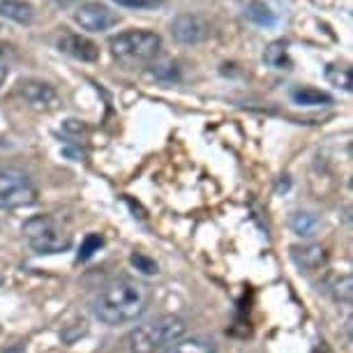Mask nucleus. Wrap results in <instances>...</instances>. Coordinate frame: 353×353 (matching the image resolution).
Segmentation results:
<instances>
[{"mask_svg":"<svg viewBox=\"0 0 353 353\" xmlns=\"http://www.w3.org/2000/svg\"><path fill=\"white\" fill-rule=\"evenodd\" d=\"M152 293L143 282L137 279H113L97 291L92 301V314L104 325H125L137 321L148 310Z\"/></svg>","mask_w":353,"mask_h":353,"instance_id":"1","label":"nucleus"},{"mask_svg":"<svg viewBox=\"0 0 353 353\" xmlns=\"http://www.w3.org/2000/svg\"><path fill=\"white\" fill-rule=\"evenodd\" d=\"M185 332H188V323L181 316L166 314L132 328L125 337V346L130 353H157L171 346L176 339L185 337Z\"/></svg>","mask_w":353,"mask_h":353,"instance_id":"2","label":"nucleus"},{"mask_svg":"<svg viewBox=\"0 0 353 353\" xmlns=\"http://www.w3.org/2000/svg\"><path fill=\"white\" fill-rule=\"evenodd\" d=\"M111 56L125 65L148 63L162 49V37L152 30H125L109 39Z\"/></svg>","mask_w":353,"mask_h":353,"instance_id":"3","label":"nucleus"},{"mask_svg":"<svg viewBox=\"0 0 353 353\" xmlns=\"http://www.w3.org/2000/svg\"><path fill=\"white\" fill-rule=\"evenodd\" d=\"M23 236L37 254H61L72 248V236L49 215H35L23 224Z\"/></svg>","mask_w":353,"mask_h":353,"instance_id":"4","label":"nucleus"},{"mask_svg":"<svg viewBox=\"0 0 353 353\" xmlns=\"http://www.w3.org/2000/svg\"><path fill=\"white\" fill-rule=\"evenodd\" d=\"M39 190L23 171H0V208L17 210L37 203Z\"/></svg>","mask_w":353,"mask_h":353,"instance_id":"5","label":"nucleus"},{"mask_svg":"<svg viewBox=\"0 0 353 353\" xmlns=\"http://www.w3.org/2000/svg\"><path fill=\"white\" fill-rule=\"evenodd\" d=\"M17 92L21 95V99L28 106L37 111H53L58 104H61V97H58V90L53 85L37 81V79H26V81L19 83Z\"/></svg>","mask_w":353,"mask_h":353,"instance_id":"6","label":"nucleus"},{"mask_svg":"<svg viewBox=\"0 0 353 353\" xmlns=\"http://www.w3.org/2000/svg\"><path fill=\"white\" fill-rule=\"evenodd\" d=\"M74 21L81 26L83 30L102 32L118 23V14L102 3H83L81 8L74 12Z\"/></svg>","mask_w":353,"mask_h":353,"instance_id":"7","label":"nucleus"},{"mask_svg":"<svg viewBox=\"0 0 353 353\" xmlns=\"http://www.w3.org/2000/svg\"><path fill=\"white\" fill-rule=\"evenodd\" d=\"M328 250L321 245L307 243V245H293L291 248V261L301 272H319L328 265Z\"/></svg>","mask_w":353,"mask_h":353,"instance_id":"8","label":"nucleus"},{"mask_svg":"<svg viewBox=\"0 0 353 353\" xmlns=\"http://www.w3.org/2000/svg\"><path fill=\"white\" fill-rule=\"evenodd\" d=\"M171 35L181 44H199L208 37V23L196 14H181L173 19Z\"/></svg>","mask_w":353,"mask_h":353,"instance_id":"9","label":"nucleus"},{"mask_svg":"<svg viewBox=\"0 0 353 353\" xmlns=\"http://www.w3.org/2000/svg\"><path fill=\"white\" fill-rule=\"evenodd\" d=\"M58 49L72 58H77V61H83V63L99 61V46L88 37L77 35V32H68V35H63L58 39Z\"/></svg>","mask_w":353,"mask_h":353,"instance_id":"10","label":"nucleus"},{"mask_svg":"<svg viewBox=\"0 0 353 353\" xmlns=\"http://www.w3.org/2000/svg\"><path fill=\"white\" fill-rule=\"evenodd\" d=\"M164 353H217V344L205 337H181L166 346Z\"/></svg>","mask_w":353,"mask_h":353,"instance_id":"11","label":"nucleus"},{"mask_svg":"<svg viewBox=\"0 0 353 353\" xmlns=\"http://www.w3.org/2000/svg\"><path fill=\"white\" fill-rule=\"evenodd\" d=\"M291 99L301 106H330L332 104V97L328 92L312 88V85H296V88H291Z\"/></svg>","mask_w":353,"mask_h":353,"instance_id":"12","label":"nucleus"},{"mask_svg":"<svg viewBox=\"0 0 353 353\" xmlns=\"http://www.w3.org/2000/svg\"><path fill=\"white\" fill-rule=\"evenodd\" d=\"M0 17L12 19L17 23H30L35 12H32V5L23 0H0Z\"/></svg>","mask_w":353,"mask_h":353,"instance_id":"13","label":"nucleus"},{"mask_svg":"<svg viewBox=\"0 0 353 353\" xmlns=\"http://www.w3.org/2000/svg\"><path fill=\"white\" fill-rule=\"evenodd\" d=\"M328 293H330V298L335 303H339V305H351L353 303V277L349 275V272L332 277Z\"/></svg>","mask_w":353,"mask_h":353,"instance_id":"14","label":"nucleus"},{"mask_svg":"<svg viewBox=\"0 0 353 353\" xmlns=\"http://www.w3.org/2000/svg\"><path fill=\"white\" fill-rule=\"evenodd\" d=\"M289 224H291V231L301 238H312V236H316V231H319V217L312 215V212H296Z\"/></svg>","mask_w":353,"mask_h":353,"instance_id":"15","label":"nucleus"},{"mask_svg":"<svg viewBox=\"0 0 353 353\" xmlns=\"http://www.w3.org/2000/svg\"><path fill=\"white\" fill-rule=\"evenodd\" d=\"M325 81L335 88L344 90V92H351L353 90V79H351V70L346 65H328L325 68Z\"/></svg>","mask_w":353,"mask_h":353,"instance_id":"16","label":"nucleus"},{"mask_svg":"<svg viewBox=\"0 0 353 353\" xmlns=\"http://www.w3.org/2000/svg\"><path fill=\"white\" fill-rule=\"evenodd\" d=\"M263 61L275 70H289L291 68V61H289V53H286L284 42H272L263 53Z\"/></svg>","mask_w":353,"mask_h":353,"instance_id":"17","label":"nucleus"},{"mask_svg":"<svg viewBox=\"0 0 353 353\" xmlns=\"http://www.w3.org/2000/svg\"><path fill=\"white\" fill-rule=\"evenodd\" d=\"M104 245V238L99 233H88V236L81 241V248H79V254H77V261H90L92 256L102 250Z\"/></svg>","mask_w":353,"mask_h":353,"instance_id":"18","label":"nucleus"},{"mask_svg":"<svg viewBox=\"0 0 353 353\" xmlns=\"http://www.w3.org/2000/svg\"><path fill=\"white\" fill-rule=\"evenodd\" d=\"M130 263L134 265L139 272H143V275H157L159 272V265L155 259L143 254V252H134V254L130 256Z\"/></svg>","mask_w":353,"mask_h":353,"instance_id":"19","label":"nucleus"},{"mask_svg":"<svg viewBox=\"0 0 353 353\" xmlns=\"http://www.w3.org/2000/svg\"><path fill=\"white\" fill-rule=\"evenodd\" d=\"M85 332H88V321H85V319H79V321L65 325V328H63V342L74 344L79 337L85 335Z\"/></svg>","mask_w":353,"mask_h":353,"instance_id":"20","label":"nucleus"},{"mask_svg":"<svg viewBox=\"0 0 353 353\" xmlns=\"http://www.w3.org/2000/svg\"><path fill=\"white\" fill-rule=\"evenodd\" d=\"M113 3L130 10H155L162 5V0H113Z\"/></svg>","mask_w":353,"mask_h":353,"instance_id":"21","label":"nucleus"},{"mask_svg":"<svg viewBox=\"0 0 353 353\" xmlns=\"http://www.w3.org/2000/svg\"><path fill=\"white\" fill-rule=\"evenodd\" d=\"M248 17L252 21H259V23H272L275 21V17L270 14V10L265 8V5H254L252 12H248Z\"/></svg>","mask_w":353,"mask_h":353,"instance_id":"22","label":"nucleus"},{"mask_svg":"<svg viewBox=\"0 0 353 353\" xmlns=\"http://www.w3.org/2000/svg\"><path fill=\"white\" fill-rule=\"evenodd\" d=\"M65 130H68V132H74V134H81V132H83L85 128H83V125L79 123V121H68V123H65Z\"/></svg>","mask_w":353,"mask_h":353,"instance_id":"23","label":"nucleus"},{"mask_svg":"<svg viewBox=\"0 0 353 353\" xmlns=\"http://www.w3.org/2000/svg\"><path fill=\"white\" fill-rule=\"evenodd\" d=\"M312 353H335V351H332L325 342H319V344L314 346V349H312Z\"/></svg>","mask_w":353,"mask_h":353,"instance_id":"24","label":"nucleus"},{"mask_svg":"<svg viewBox=\"0 0 353 353\" xmlns=\"http://www.w3.org/2000/svg\"><path fill=\"white\" fill-rule=\"evenodd\" d=\"M5 353H26V342H19L17 346H12V349Z\"/></svg>","mask_w":353,"mask_h":353,"instance_id":"25","label":"nucleus"},{"mask_svg":"<svg viewBox=\"0 0 353 353\" xmlns=\"http://www.w3.org/2000/svg\"><path fill=\"white\" fill-rule=\"evenodd\" d=\"M5 81H8V68H3V65H0V88H3Z\"/></svg>","mask_w":353,"mask_h":353,"instance_id":"26","label":"nucleus"}]
</instances>
